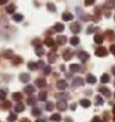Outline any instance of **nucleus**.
Listing matches in <instances>:
<instances>
[{
  "label": "nucleus",
  "mask_w": 115,
  "mask_h": 122,
  "mask_svg": "<svg viewBox=\"0 0 115 122\" xmlns=\"http://www.w3.org/2000/svg\"><path fill=\"white\" fill-rule=\"evenodd\" d=\"M46 98H48V94L45 91H42V92H39L38 94V100H41V102H45L46 100Z\"/></svg>",
  "instance_id": "nucleus-20"
},
{
  "label": "nucleus",
  "mask_w": 115,
  "mask_h": 122,
  "mask_svg": "<svg viewBox=\"0 0 115 122\" xmlns=\"http://www.w3.org/2000/svg\"><path fill=\"white\" fill-rule=\"evenodd\" d=\"M35 102H37V99H35V98H34V96H30V98L27 99V105L34 106V105H35Z\"/></svg>",
  "instance_id": "nucleus-33"
},
{
  "label": "nucleus",
  "mask_w": 115,
  "mask_h": 122,
  "mask_svg": "<svg viewBox=\"0 0 115 122\" xmlns=\"http://www.w3.org/2000/svg\"><path fill=\"white\" fill-rule=\"evenodd\" d=\"M71 30L73 34H77L80 31V23H72L71 25Z\"/></svg>",
  "instance_id": "nucleus-12"
},
{
  "label": "nucleus",
  "mask_w": 115,
  "mask_h": 122,
  "mask_svg": "<svg viewBox=\"0 0 115 122\" xmlns=\"http://www.w3.org/2000/svg\"><path fill=\"white\" fill-rule=\"evenodd\" d=\"M93 41H95L97 45H102L103 44V37L100 34H96V35H95V38H93Z\"/></svg>",
  "instance_id": "nucleus-23"
},
{
  "label": "nucleus",
  "mask_w": 115,
  "mask_h": 122,
  "mask_svg": "<svg viewBox=\"0 0 115 122\" xmlns=\"http://www.w3.org/2000/svg\"><path fill=\"white\" fill-rule=\"evenodd\" d=\"M80 105L83 106V107H85V109H88L89 106H91V102L88 99H81L80 100Z\"/></svg>",
  "instance_id": "nucleus-22"
},
{
  "label": "nucleus",
  "mask_w": 115,
  "mask_h": 122,
  "mask_svg": "<svg viewBox=\"0 0 115 122\" xmlns=\"http://www.w3.org/2000/svg\"><path fill=\"white\" fill-rule=\"evenodd\" d=\"M20 62H22L20 57H14V64H20Z\"/></svg>",
  "instance_id": "nucleus-42"
},
{
  "label": "nucleus",
  "mask_w": 115,
  "mask_h": 122,
  "mask_svg": "<svg viewBox=\"0 0 115 122\" xmlns=\"http://www.w3.org/2000/svg\"><path fill=\"white\" fill-rule=\"evenodd\" d=\"M57 109L60 110V111H65V110L68 109V105H67V100H58L57 102Z\"/></svg>",
  "instance_id": "nucleus-2"
},
{
  "label": "nucleus",
  "mask_w": 115,
  "mask_h": 122,
  "mask_svg": "<svg viewBox=\"0 0 115 122\" xmlns=\"http://www.w3.org/2000/svg\"><path fill=\"white\" fill-rule=\"evenodd\" d=\"M84 3H85V5H92L95 3V0H85Z\"/></svg>",
  "instance_id": "nucleus-45"
},
{
  "label": "nucleus",
  "mask_w": 115,
  "mask_h": 122,
  "mask_svg": "<svg viewBox=\"0 0 115 122\" xmlns=\"http://www.w3.org/2000/svg\"><path fill=\"white\" fill-rule=\"evenodd\" d=\"M56 98H57L58 100H68L71 96H69V94H65V92H62V94H57L56 95Z\"/></svg>",
  "instance_id": "nucleus-13"
},
{
  "label": "nucleus",
  "mask_w": 115,
  "mask_h": 122,
  "mask_svg": "<svg viewBox=\"0 0 115 122\" xmlns=\"http://www.w3.org/2000/svg\"><path fill=\"white\" fill-rule=\"evenodd\" d=\"M77 57L80 58V61H83V62H87V60L89 58V54L87 52H79L77 53Z\"/></svg>",
  "instance_id": "nucleus-3"
},
{
  "label": "nucleus",
  "mask_w": 115,
  "mask_h": 122,
  "mask_svg": "<svg viewBox=\"0 0 115 122\" xmlns=\"http://www.w3.org/2000/svg\"><path fill=\"white\" fill-rule=\"evenodd\" d=\"M35 122H46V121H45V119H42V118H39V119H37Z\"/></svg>",
  "instance_id": "nucleus-53"
},
{
  "label": "nucleus",
  "mask_w": 115,
  "mask_h": 122,
  "mask_svg": "<svg viewBox=\"0 0 115 122\" xmlns=\"http://www.w3.org/2000/svg\"><path fill=\"white\" fill-rule=\"evenodd\" d=\"M72 57V52L69 50V49H67L65 52H64V60H69Z\"/></svg>",
  "instance_id": "nucleus-31"
},
{
  "label": "nucleus",
  "mask_w": 115,
  "mask_h": 122,
  "mask_svg": "<svg viewBox=\"0 0 115 122\" xmlns=\"http://www.w3.org/2000/svg\"><path fill=\"white\" fill-rule=\"evenodd\" d=\"M12 99L16 100V102L22 100V94H20V92H15V94H12Z\"/></svg>",
  "instance_id": "nucleus-28"
},
{
  "label": "nucleus",
  "mask_w": 115,
  "mask_h": 122,
  "mask_svg": "<svg viewBox=\"0 0 115 122\" xmlns=\"http://www.w3.org/2000/svg\"><path fill=\"white\" fill-rule=\"evenodd\" d=\"M10 107H11V103L7 102V100H4V103H3V109H10Z\"/></svg>",
  "instance_id": "nucleus-41"
},
{
  "label": "nucleus",
  "mask_w": 115,
  "mask_h": 122,
  "mask_svg": "<svg viewBox=\"0 0 115 122\" xmlns=\"http://www.w3.org/2000/svg\"><path fill=\"white\" fill-rule=\"evenodd\" d=\"M79 42H80V39H79V37H77V35H73V37L71 38V44L73 45V46L79 45Z\"/></svg>",
  "instance_id": "nucleus-25"
},
{
  "label": "nucleus",
  "mask_w": 115,
  "mask_h": 122,
  "mask_svg": "<svg viewBox=\"0 0 115 122\" xmlns=\"http://www.w3.org/2000/svg\"><path fill=\"white\" fill-rule=\"evenodd\" d=\"M64 29H65V27H64V25H62V23H57V25L54 26V30H56V31H58V33H61V31H64Z\"/></svg>",
  "instance_id": "nucleus-29"
},
{
  "label": "nucleus",
  "mask_w": 115,
  "mask_h": 122,
  "mask_svg": "<svg viewBox=\"0 0 115 122\" xmlns=\"http://www.w3.org/2000/svg\"><path fill=\"white\" fill-rule=\"evenodd\" d=\"M71 110H76V103H75V105H72V106H71Z\"/></svg>",
  "instance_id": "nucleus-54"
},
{
  "label": "nucleus",
  "mask_w": 115,
  "mask_h": 122,
  "mask_svg": "<svg viewBox=\"0 0 115 122\" xmlns=\"http://www.w3.org/2000/svg\"><path fill=\"white\" fill-rule=\"evenodd\" d=\"M43 44L46 45V46H49V48H56V41H54L53 38H50V37H48V38L45 39Z\"/></svg>",
  "instance_id": "nucleus-4"
},
{
  "label": "nucleus",
  "mask_w": 115,
  "mask_h": 122,
  "mask_svg": "<svg viewBox=\"0 0 115 122\" xmlns=\"http://www.w3.org/2000/svg\"><path fill=\"white\" fill-rule=\"evenodd\" d=\"M16 121V113H11L8 115V122H15Z\"/></svg>",
  "instance_id": "nucleus-34"
},
{
  "label": "nucleus",
  "mask_w": 115,
  "mask_h": 122,
  "mask_svg": "<svg viewBox=\"0 0 115 122\" xmlns=\"http://www.w3.org/2000/svg\"><path fill=\"white\" fill-rule=\"evenodd\" d=\"M104 15H106V18H110V16H111L110 11H106V12H104Z\"/></svg>",
  "instance_id": "nucleus-51"
},
{
  "label": "nucleus",
  "mask_w": 115,
  "mask_h": 122,
  "mask_svg": "<svg viewBox=\"0 0 115 122\" xmlns=\"http://www.w3.org/2000/svg\"><path fill=\"white\" fill-rule=\"evenodd\" d=\"M12 19L15 20V22H22V20H23V15H22V14H14Z\"/></svg>",
  "instance_id": "nucleus-19"
},
{
  "label": "nucleus",
  "mask_w": 115,
  "mask_h": 122,
  "mask_svg": "<svg viewBox=\"0 0 115 122\" xmlns=\"http://www.w3.org/2000/svg\"><path fill=\"white\" fill-rule=\"evenodd\" d=\"M5 96H7V91L5 90H0V100H5Z\"/></svg>",
  "instance_id": "nucleus-37"
},
{
  "label": "nucleus",
  "mask_w": 115,
  "mask_h": 122,
  "mask_svg": "<svg viewBox=\"0 0 115 122\" xmlns=\"http://www.w3.org/2000/svg\"><path fill=\"white\" fill-rule=\"evenodd\" d=\"M35 54H37V56H43V49L41 48V46H37V49H35Z\"/></svg>",
  "instance_id": "nucleus-36"
},
{
  "label": "nucleus",
  "mask_w": 115,
  "mask_h": 122,
  "mask_svg": "<svg viewBox=\"0 0 115 122\" xmlns=\"http://www.w3.org/2000/svg\"><path fill=\"white\" fill-rule=\"evenodd\" d=\"M43 73L45 75H50L52 73V68H50V66H43Z\"/></svg>",
  "instance_id": "nucleus-39"
},
{
  "label": "nucleus",
  "mask_w": 115,
  "mask_h": 122,
  "mask_svg": "<svg viewBox=\"0 0 115 122\" xmlns=\"http://www.w3.org/2000/svg\"><path fill=\"white\" fill-rule=\"evenodd\" d=\"M56 60H57V54H56V52H50L49 53V62H54Z\"/></svg>",
  "instance_id": "nucleus-21"
},
{
  "label": "nucleus",
  "mask_w": 115,
  "mask_h": 122,
  "mask_svg": "<svg viewBox=\"0 0 115 122\" xmlns=\"http://www.w3.org/2000/svg\"><path fill=\"white\" fill-rule=\"evenodd\" d=\"M27 66H29V69H31V71H35V69H38V66H37V64H35V62H29V64H27Z\"/></svg>",
  "instance_id": "nucleus-35"
},
{
  "label": "nucleus",
  "mask_w": 115,
  "mask_h": 122,
  "mask_svg": "<svg viewBox=\"0 0 115 122\" xmlns=\"http://www.w3.org/2000/svg\"><path fill=\"white\" fill-rule=\"evenodd\" d=\"M35 86H37L38 88H43V87H46V80H45V79H42V77L37 79V80H35Z\"/></svg>",
  "instance_id": "nucleus-7"
},
{
  "label": "nucleus",
  "mask_w": 115,
  "mask_h": 122,
  "mask_svg": "<svg viewBox=\"0 0 115 122\" xmlns=\"http://www.w3.org/2000/svg\"><path fill=\"white\" fill-rule=\"evenodd\" d=\"M50 119H52L53 122H60V121H61V115L56 113V114H53V115L50 117Z\"/></svg>",
  "instance_id": "nucleus-27"
},
{
  "label": "nucleus",
  "mask_w": 115,
  "mask_h": 122,
  "mask_svg": "<svg viewBox=\"0 0 115 122\" xmlns=\"http://www.w3.org/2000/svg\"><path fill=\"white\" fill-rule=\"evenodd\" d=\"M19 80H20L22 83H29V81H30V75L29 73H20L19 75Z\"/></svg>",
  "instance_id": "nucleus-8"
},
{
  "label": "nucleus",
  "mask_w": 115,
  "mask_h": 122,
  "mask_svg": "<svg viewBox=\"0 0 115 122\" xmlns=\"http://www.w3.org/2000/svg\"><path fill=\"white\" fill-rule=\"evenodd\" d=\"M112 111H114V114H115V105H114V109H112Z\"/></svg>",
  "instance_id": "nucleus-58"
},
{
  "label": "nucleus",
  "mask_w": 115,
  "mask_h": 122,
  "mask_svg": "<svg viewBox=\"0 0 115 122\" xmlns=\"http://www.w3.org/2000/svg\"><path fill=\"white\" fill-rule=\"evenodd\" d=\"M114 98H115V94H114Z\"/></svg>",
  "instance_id": "nucleus-59"
},
{
  "label": "nucleus",
  "mask_w": 115,
  "mask_h": 122,
  "mask_svg": "<svg viewBox=\"0 0 115 122\" xmlns=\"http://www.w3.org/2000/svg\"><path fill=\"white\" fill-rule=\"evenodd\" d=\"M7 1H8V0H0V4H5Z\"/></svg>",
  "instance_id": "nucleus-52"
},
{
  "label": "nucleus",
  "mask_w": 115,
  "mask_h": 122,
  "mask_svg": "<svg viewBox=\"0 0 115 122\" xmlns=\"http://www.w3.org/2000/svg\"><path fill=\"white\" fill-rule=\"evenodd\" d=\"M41 113H42V111H41V109H38V107H34V109H33V111H31V114H33L34 117H39Z\"/></svg>",
  "instance_id": "nucleus-30"
},
{
  "label": "nucleus",
  "mask_w": 115,
  "mask_h": 122,
  "mask_svg": "<svg viewBox=\"0 0 115 122\" xmlns=\"http://www.w3.org/2000/svg\"><path fill=\"white\" fill-rule=\"evenodd\" d=\"M65 122H73V121H72L71 118H67V119H65Z\"/></svg>",
  "instance_id": "nucleus-56"
},
{
  "label": "nucleus",
  "mask_w": 115,
  "mask_h": 122,
  "mask_svg": "<svg viewBox=\"0 0 115 122\" xmlns=\"http://www.w3.org/2000/svg\"><path fill=\"white\" fill-rule=\"evenodd\" d=\"M67 41H68V38L65 37V35H60V37L57 38V41H56V44L57 45H65Z\"/></svg>",
  "instance_id": "nucleus-11"
},
{
  "label": "nucleus",
  "mask_w": 115,
  "mask_h": 122,
  "mask_svg": "<svg viewBox=\"0 0 115 122\" xmlns=\"http://www.w3.org/2000/svg\"><path fill=\"white\" fill-rule=\"evenodd\" d=\"M34 91H35V87H34V86H26V87H24V92L29 94V95H33Z\"/></svg>",
  "instance_id": "nucleus-15"
},
{
  "label": "nucleus",
  "mask_w": 115,
  "mask_h": 122,
  "mask_svg": "<svg viewBox=\"0 0 115 122\" xmlns=\"http://www.w3.org/2000/svg\"><path fill=\"white\" fill-rule=\"evenodd\" d=\"M95 14L97 15V19H99V15H100V8H96V10H95Z\"/></svg>",
  "instance_id": "nucleus-50"
},
{
  "label": "nucleus",
  "mask_w": 115,
  "mask_h": 122,
  "mask_svg": "<svg viewBox=\"0 0 115 122\" xmlns=\"http://www.w3.org/2000/svg\"><path fill=\"white\" fill-rule=\"evenodd\" d=\"M100 81H102L103 84L108 83V81H110V76H108L107 73H103V75H102V77H100Z\"/></svg>",
  "instance_id": "nucleus-24"
},
{
  "label": "nucleus",
  "mask_w": 115,
  "mask_h": 122,
  "mask_svg": "<svg viewBox=\"0 0 115 122\" xmlns=\"http://www.w3.org/2000/svg\"><path fill=\"white\" fill-rule=\"evenodd\" d=\"M99 91H100V94H103V95L107 96V98H110V96H111V91L107 87H100V88H99Z\"/></svg>",
  "instance_id": "nucleus-10"
},
{
  "label": "nucleus",
  "mask_w": 115,
  "mask_h": 122,
  "mask_svg": "<svg viewBox=\"0 0 115 122\" xmlns=\"http://www.w3.org/2000/svg\"><path fill=\"white\" fill-rule=\"evenodd\" d=\"M37 66H38V68H43L45 64L42 62V61H39V62H37Z\"/></svg>",
  "instance_id": "nucleus-47"
},
{
  "label": "nucleus",
  "mask_w": 115,
  "mask_h": 122,
  "mask_svg": "<svg viewBox=\"0 0 115 122\" xmlns=\"http://www.w3.org/2000/svg\"><path fill=\"white\" fill-rule=\"evenodd\" d=\"M53 109H54V105L52 102H48V103H46V110H48V111H52Z\"/></svg>",
  "instance_id": "nucleus-38"
},
{
  "label": "nucleus",
  "mask_w": 115,
  "mask_h": 122,
  "mask_svg": "<svg viewBox=\"0 0 115 122\" xmlns=\"http://www.w3.org/2000/svg\"><path fill=\"white\" fill-rule=\"evenodd\" d=\"M5 11H7L8 14H14V12H15V5H14V4L7 5V8H5Z\"/></svg>",
  "instance_id": "nucleus-32"
},
{
  "label": "nucleus",
  "mask_w": 115,
  "mask_h": 122,
  "mask_svg": "<svg viewBox=\"0 0 115 122\" xmlns=\"http://www.w3.org/2000/svg\"><path fill=\"white\" fill-rule=\"evenodd\" d=\"M4 57H12V52H11V50H5V52H4Z\"/></svg>",
  "instance_id": "nucleus-43"
},
{
  "label": "nucleus",
  "mask_w": 115,
  "mask_h": 122,
  "mask_svg": "<svg viewBox=\"0 0 115 122\" xmlns=\"http://www.w3.org/2000/svg\"><path fill=\"white\" fill-rule=\"evenodd\" d=\"M112 73H114V75H115V65H114V66H112Z\"/></svg>",
  "instance_id": "nucleus-57"
},
{
  "label": "nucleus",
  "mask_w": 115,
  "mask_h": 122,
  "mask_svg": "<svg viewBox=\"0 0 115 122\" xmlns=\"http://www.w3.org/2000/svg\"><path fill=\"white\" fill-rule=\"evenodd\" d=\"M87 83L95 84V83H96V77H95L93 75H87Z\"/></svg>",
  "instance_id": "nucleus-18"
},
{
  "label": "nucleus",
  "mask_w": 115,
  "mask_h": 122,
  "mask_svg": "<svg viewBox=\"0 0 115 122\" xmlns=\"http://www.w3.org/2000/svg\"><path fill=\"white\" fill-rule=\"evenodd\" d=\"M106 34H107V37H110V38H112V37H114V33H112V31H107Z\"/></svg>",
  "instance_id": "nucleus-48"
},
{
  "label": "nucleus",
  "mask_w": 115,
  "mask_h": 122,
  "mask_svg": "<svg viewBox=\"0 0 115 122\" xmlns=\"http://www.w3.org/2000/svg\"><path fill=\"white\" fill-rule=\"evenodd\" d=\"M62 19L65 20V22H71L72 19H73V15L71 12H64L62 14Z\"/></svg>",
  "instance_id": "nucleus-14"
},
{
  "label": "nucleus",
  "mask_w": 115,
  "mask_h": 122,
  "mask_svg": "<svg viewBox=\"0 0 115 122\" xmlns=\"http://www.w3.org/2000/svg\"><path fill=\"white\" fill-rule=\"evenodd\" d=\"M92 122H102V121H100V118H99V117H93L92 118Z\"/></svg>",
  "instance_id": "nucleus-49"
},
{
  "label": "nucleus",
  "mask_w": 115,
  "mask_h": 122,
  "mask_svg": "<svg viewBox=\"0 0 115 122\" xmlns=\"http://www.w3.org/2000/svg\"><path fill=\"white\" fill-rule=\"evenodd\" d=\"M110 52H111V53H112V54L115 56V45H111V48H110Z\"/></svg>",
  "instance_id": "nucleus-46"
},
{
  "label": "nucleus",
  "mask_w": 115,
  "mask_h": 122,
  "mask_svg": "<svg viewBox=\"0 0 115 122\" xmlns=\"http://www.w3.org/2000/svg\"><path fill=\"white\" fill-rule=\"evenodd\" d=\"M48 10H49V11H52V12L56 11V7H54L53 3H48Z\"/></svg>",
  "instance_id": "nucleus-40"
},
{
  "label": "nucleus",
  "mask_w": 115,
  "mask_h": 122,
  "mask_svg": "<svg viewBox=\"0 0 115 122\" xmlns=\"http://www.w3.org/2000/svg\"><path fill=\"white\" fill-rule=\"evenodd\" d=\"M104 7H106V8H108V10L114 8V7H115V0H107L106 4H104Z\"/></svg>",
  "instance_id": "nucleus-16"
},
{
  "label": "nucleus",
  "mask_w": 115,
  "mask_h": 122,
  "mask_svg": "<svg viewBox=\"0 0 115 122\" xmlns=\"http://www.w3.org/2000/svg\"><path fill=\"white\" fill-rule=\"evenodd\" d=\"M95 54H96L97 57H106L107 54H108V50H107L106 48H103V46H99V48L96 49Z\"/></svg>",
  "instance_id": "nucleus-1"
},
{
  "label": "nucleus",
  "mask_w": 115,
  "mask_h": 122,
  "mask_svg": "<svg viewBox=\"0 0 115 122\" xmlns=\"http://www.w3.org/2000/svg\"><path fill=\"white\" fill-rule=\"evenodd\" d=\"M22 111H24V105L19 100V102H16V105H15V113H22Z\"/></svg>",
  "instance_id": "nucleus-9"
},
{
  "label": "nucleus",
  "mask_w": 115,
  "mask_h": 122,
  "mask_svg": "<svg viewBox=\"0 0 115 122\" xmlns=\"http://www.w3.org/2000/svg\"><path fill=\"white\" fill-rule=\"evenodd\" d=\"M67 87H68L67 80H58V81H57V88H58V90L64 91V90H67Z\"/></svg>",
  "instance_id": "nucleus-5"
},
{
  "label": "nucleus",
  "mask_w": 115,
  "mask_h": 122,
  "mask_svg": "<svg viewBox=\"0 0 115 122\" xmlns=\"http://www.w3.org/2000/svg\"><path fill=\"white\" fill-rule=\"evenodd\" d=\"M83 84H84V80H83L81 77H75V79H73L72 86H73V87H81Z\"/></svg>",
  "instance_id": "nucleus-6"
},
{
  "label": "nucleus",
  "mask_w": 115,
  "mask_h": 122,
  "mask_svg": "<svg viewBox=\"0 0 115 122\" xmlns=\"http://www.w3.org/2000/svg\"><path fill=\"white\" fill-rule=\"evenodd\" d=\"M20 122H30V121H29L27 118H23V119H22V121H20Z\"/></svg>",
  "instance_id": "nucleus-55"
},
{
  "label": "nucleus",
  "mask_w": 115,
  "mask_h": 122,
  "mask_svg": "<svg viewBox=\"0 0 115 122\" xmlns=\"http://www.w3.org/2000/svg\"><path fill=\"white\" fill-rule=\"evenodd\" d=\"M93 31H95V27L91 26V27H88V30H87V34H92Z\"/></svg>",
  "instance_id": "nucleus-44"
},
{
  "label": "nucleus",
  "mask_w": 115,
  "mask_h": 122,
  "mask_svg": "<svg viewBox=\"0 0 115 122\" xmlns=\"http://www.w3.org/2000/svg\"><path fill=\"white\" fill-rule=\"evenodd\" d=\"M69 69H71L72 72H79V71H81V66H80L79 64H71Z\"/></svg>",
  "instance_id": "nucleus-17"
},
{
  "label": "nucleus",
  "mask_w": 115,
  "mask_h": 122,
  "mask_svg": "<svg viewBox=\"0 0 115 122\" xmlns=\"http://www.w3.org/2000/svg\"><path fill=\"white\" fill-rule=\"evenodd\" d=\"M95 103H96V106H102L104 102H103V98L100 95H96V98H95Z\"/></svg>",
  "instance_id": "nucleus-26"
},
{
  "label": "nucleus",
  "mask_w": 115,
  "mask_h": 122,
  "mask_svg": "<svg viewBox=\"0 0 115 122\" xmlns=\"http://www.w3.org/2000/svg\"><path fill=\"white\" fill-rule=\"evenodd\" d=\"M114 86H115V83H114Z\"/></svg>",
  "instance_id": "nucleus-60"
}]
</instances>
